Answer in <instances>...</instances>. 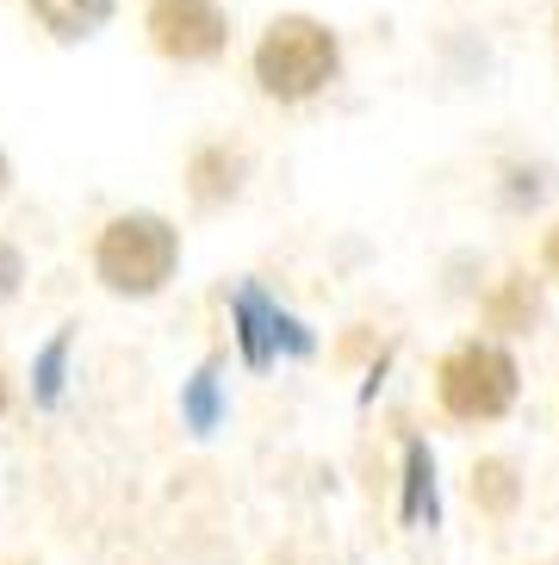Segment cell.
Here are the masks:
<instances>
[{
  "label": "cell",
  "instance_id": "obj_1",
  "mask_svg": "<svg viewBox=\"0 0 559 565\" xmlns=\"http://www.w3.org/2000/svg\"><path fill=\"white\" fill-rule=\"evenodd\" d=\"M249 68H255V87H262L267 100L305 106V100H317L324 87H336V75H342V38L312 13H280V19H267V32L255 38Z\"/></svg>",
  "mask_w": 559,
  "mask_h": 565
},
{
  "label": "cell",
  "instance_id": "obj_2",
  "mask_svg": "<svg viewBox=\"0 0 559 565\" xmlns=\"http://www.w3.org/2000/svg\"><path fill=\"white\" fill-rule=\"evenodd\" d=\"M181 274V231L162 212H118L94 236V280L113 299H156Z\"/></svg>",
  "mask_w": 559,
  "mask_h": 565
},
{
  "label": "cell",
  "instance_id": "obj_3",
  "mask_svg": "<svg viewBox=\"0 0 559 565\" xmlns=\"http://www.w3.org/2000/svg\"><path fill=\"white\" fill-rule=\"evenodd\" d=\"M516 392H523V366L492 335H473L461 349H447L442 366H435V398L454 423H504L516 411Z\"/></svg>",
  "mask_w": 559,
  "mask_h": 565
},
{
  "label": "cell",
  "instance_id": "obj_4",
  "mask_svg": "<svg viewBox=\"0 0 559 565\" xmlns=\"http://www.w3.org/2000/svg\"><path fill=\"white\" fill-rule=\"evenodd\" d=\"M144 32L156 44V56H168V63H181V68L218 63V56L231 51V13L218 0H149Z\"/></svg>",
  "mask_w": 559,
  "mask_h": 565
},
{
  "label": "cell",
  "instance_id": "obj_5",
  "mask_svg": "<svg viewBox=\"0 0 559 565\" xmlns=\"http://www.w3.org/2000/svg\"><path fill=\"white\" fill-rule=\"evenodd\" d=\"M231 311H236V330H243V354H249V366H267L280 354V342H286V349H312V335L298 330L293 317L280 311L274 299H267L262 286L255 280H243L236 286V299H231Z\"/></svg>",
  "mask_w": 559,
  "mask_h": 565
},
{
  "label": "cell",
  "instance_id": "obj_6",
  "mask_svg": "<svg viewBox=\"0 0 559 565\" xmlns=\"http://www.w3.org/2000/svg\"><path fill=\"white\" fill-rule=\"evenodd\" d=\"M25 13H32L56 44H87V38H99L113 25L118 0H25Z\"/></svg>",
  "mask_w": 559,
  "mask_h": 565
},
{
  "label": "cell",
  "instance_id": "obj_7",
  "mask_svg": "<svg viewBox=\"0 0 559 565\" xmlns=\"http://www.w3.org/2000/svg\"><path fill=\"white\" fill-rule=\"evenodd\" d=\"M243 193V156H231L224 143L218 150H199L193 156V200L199 205H224Z\"/></svg>",
  "mask_w": 559,
  "mask_h": 565
},
{
  "label": "cell",
  "instance_id": "obj_8",
  "mask_svg": "<svg viewBox=\"0 0 559 565\" xmlns=\"http://www.w3.org/2000/svg\"><path fill=\"white\" fill-rule=\"evenodd\" d=\"M473 498H478V510L510 515L516 498H523V484H516V466H510V460H478V466H473Z\"/></svg>",
  "mask_w": 559,
  "mask_h": 565
},
{
  "label": "cell",
  "instance_id": "obj_9",
  "mask_svg": "<svg viewBox=\"0 0 559 565\" xmlns=\"http://www.w3.org/2000/svg\"><path fill=\"white\" fill-rule=\"evenodd\" d=\"M535 317H541V299H535V286H528V280H510V286H504V299L492 305L497 330H528Z\"/></svg>",
  "mask_w": 559,
  "mask_h": 565
},
{
  "label": "cell",
  "instance_id": "obj_10",
  "mask_svg": "<svg viewBox=\"0 0 559 565\" xmlns=\"http://www.w3.org/2000/svg\"><path fill=\"white\" fill-rule=\"evenodd\" d=\"M187 416H193L199 435L218 423V366H199L193 373V385H187Z\"/></svg>",
  "mask_w": 559,
  "mask_h": 565
},
{
  "label": "cell",
  "instance_id": "obj_11",
  "mask_svg": "<svg viewBox=\"0 0 559 565\" xmlns=\"http://www.w3.org/2000/svg\"><path fill=\"white\" fill-rule=\"evenodd\" d=\"M63 361H68V330L56 335L44 349V361H38V398L44 404H56V392H63Z\"/></svg>",
  "mask_w": 559,
  "mask_h": 565
},
{
  "label": "cell",
  "instance_id": "obj_12",
  "mask_svg": "<svg viewBox=\"0 0 559 565\" xmlns=\"http://www.w3.org/2000/svg\"><path fill=\"white\" fill-rule=\"evenodd\" d=\"M19 286H25V255H19L13 236H0V305H13Z\"/></svg>",
  "mask_w": 559,
  "mask_h": 565
},
{
  "label": "cell",
  "instance_id": "obj_13",
  "mask_svg": "<svg viewBox=\"0 0 559 565\" xmlns=\"http://www.w3.org/2000/svg\"><path fill=\"white\" fill-rule=\"evenodd\" d=\"M541 267H547V274L559 280V224L547 231V243H541Z\"/></svg>",
  "mask_w": 559,
  "mask_h": 565
},
{
  "label": "cell",
  "instance_id": "obj_14",
  "mask_svg": "<svg viewBox=\"0 0 559 565\" xmlns=\"http://www.w3.org/2000/svg\"><path fill=\"white\" fill-rule=\"evenodd\" d=\"M13 411V380H7V366H0V416Z\"/></svg>",
  "mask_w": 559,
  "mask_h": 565
},
{
  "label": "cell",
  "instance_id": "obj_15",
  "mask_svg": "<svg viewBox=\"0 0 559 565\" xmlns=\"http://www.w3.org/2000/svg\"><path fill=\"white\" fill-rule=\"evenodd\" d=\"M7 186H13V162H7V150H0V200H7Z\"/></svg>",
  "mask_w": 559,
  "mask_h": 565
},
{
  "label": "cell",
  "instance_id": "obj_16",
  "mask_svg": "<svg viewBox=\"0 0 559 565\" xmlns=\"http://www.w3.org/2000/svg\"><path fill=\"white\" fill-rule=\"evenodd\" d=\"M553 32H559V19H553Z\"/></svg>",
  "mask_w": 559,
  "mask_h": 565
}]
</instances>
